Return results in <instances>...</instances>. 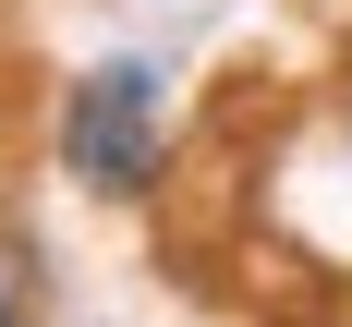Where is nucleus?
Here are the masks:
<instances>
[{
	"instance_id": "obj_1",
	"label": "nucleus",
	"mask_w": 352,
	"mask_h": 327,
	"mask_svg": "<svg viewBox=\"0 0 352 327\" xmlns=\"http://www.w3.org/2000/svg\"><path fill=\"white\" fill-rule=\"evenodd\" d=\"M61 170L98 206H146L170 170V61L158 49H109L61 85Z\"/></svg>"
},
{
	"instance_id": "obj_2",
	"label": "nucleus",
	"mask_w": 352,
	"mask_h": 327,
	"mask_svg": "<svg viewBox=\"0 0 352 327\" xmlns=\"http://www.w3.org/2000/svg\"><path fill=\"white\" fill-rule=\"evenodd\" d=\"M0 327H25V291H12V267H0Z\"/></svg>"
},
{
	"instance_id": "obj_3",
	"label": "nucleus",
	"mask_w": 352,
	"mask_h": 327,
	"mask_svg": "<svg viewBox=\"0 0 352 327\" xmlns=\"http://www.w3.org/2000/svg\"><path fill=\"white\" fill-rule=\"evenodd\" d=\"M340 134H352V97H340Z\"/></svg>"
}]
</instances>
